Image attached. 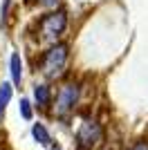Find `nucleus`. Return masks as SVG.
<instances>
[{
    "label": "nucleus",
    "mask_w": 148,
    "mask_h": 150,
    "mask_svg": "<svg viewBox=\"0 0 148 150\" xmlns=\"http://www.w3.org/2000/svg\"><path fill=\"white\" fill-rule=\"evenodd\" d=\"M58 2H61V0H41V5H43V7H47V9H54V7L58 5Z\"/></svg>",
    "instance_id": "9b49d317"
},
{
    "label": "nucleus",
    "mask_w": 148,
    "mask_h": 150,
    "mask_svg": "<svg viewBox=\"0 0 148 150\" xmlns=\"http://www.w3.org/2000/svg\"><path fill=\"white\" fill-rule=\"evenodd\" d=\"M11 94H14L11 83H0V123L5 119V110L9 105V101H11Z\"/></svg>",
    "instance_id": "0eeeda50"
},
{
    "label": "nucleus",
    "mask_w": 148,
    "mask_h": 150,
    "mask_svg": "<svg viewBox=\"0 0 148 150\" xmlns=\"http://www.w3.org/2000/svg\"><path fill=\"white\" fill-rule=\"evenodd\" d=\"M68 29V13L65 9H52L38 20V34L45 43H52L54 45L58 38L65 34Z\"/></svg>",
    "instance_id": "f03ea898"
},
{
    "label": "nucleus",
    "mask_w": 148,
    "mask_h": 150,
    "mask_svg": "<svg viewBox=\"0 0 148 150\" xmlns=\"http://www.w3.org/2000/svg\"><path fill=\"white\" fill-rule=\"evenodd\" d=\"M34 101H36V108H41V110H47L54 103V92L49 88V83H36L34 85Z\"/></svg>",
    "instance_id": "39448f33"
},
{
    "label": "nucleus",
    "mask_w": 148,
    "mask_h": 150,
    "mask_svg": "<svg viewBox=\"0 0 148 150\" xmlns=\"http://www.w3.org/2000/svg\"><path fill=\"white\" fill-rule=\"evenodd\" d=\"M81 99V85L79 83H63L61 88H58V92H56L54 96V112L56 117H68L70 112H74V108H76V103H79Z\"/></svg>",
    "instance_id": "7ed1b4c3"
},
{
    "label": "nucleus",
    "mask_w": 148,
    "mask_h": 150,
    "mask_svg": "<svg viewBox=\"0 0 148 150\" xmlns=\"http://www.w3.org/2000/svg\"><path fill=\"white\" fill-rule=\"evenodd\" d=\"M18 110H20V114H23V119H25V121H31L34 112H31V103H29V99H20Z\"/></svg>",
    "instance_id": "1a4fd4ad"
},
{
    "label": "nucleus",
    "mask_w": 148,
    "mask_h": 150,
    "mask_svg": "<svg viewBox=\"0 0 148 150\" xmlns=\"http://www.w3.org/2000/svg\"><path fill=\"white\" fill-rule=\"evenodd\" d=\"M101 141V125L97 121H85L76 132V144L79 150H92Z\"/></svg>",
    "instance_id": "20e7f679"
},
{
    "label": "nucleus",
    "mask_w": 148,
    "mask_h": 150,
    "mask_svg": "<svg viewBox=\"0 0 148 150\" xmlns=\"http://www.w3.org/2000/svg\"><path fill=\"white\" fill-rule=\"evenodd\" d=\"M11 2H14V0H2V5H0V20H2V25H7V20H9Z\"/></svg>",
    "instance_id": "9d476101"
},
{
    "label": "nucleus",
    "mask_w": 148,
    "mask_h": 150,
    "mask_svg": "<svg viewBox=\"0 0 148 150\" xmlns=\"http://www.w3.org/2000/svg\"><path fill=\"white\" fill-rule=\"evenodd\" d=\"M130 150H148V144H146V141H142V144H135Z\"/></svg>",
    "instance_id": "f8f14e48"
},
{
    "label": "nucleus",
    "mask_w": 148,
    "mask_h": 150,
    "mask_svg": "<svg viewBox=\"0 0 148 150\" xmlns=\"http://www.w3.org/2000/svg\"><path fill=\"white\" fill-rule=\"evenodd\" d=\"M70 61V45L68 43H54L41 54L38 58V69L45 81H56L61 79Z\"/></svg>",
    "instance_id": "f257e3e1"
},
{
    "label": "nucleus",
    "mask_w": 148,
    "mask_h": 150,
    "mask_svg": "<svg viewBox=\"0 0 148 150\" xmlns=\"http://www.w3.org/2000/svg\"><path fill=\"white\" fill-rule=\"evenodd\" d=\"M9 72H11V83L20 85L23 83V56L18 52H14L11 58H9Z\"/></svg>",
    "instance_id": "423d86ee"
},
{
    "label": "nucleus",
    "mask_w": 148,
    "mask_h": 150,
    "mask_svg": "<svg viewBox=\"0 0 148 150\" xmlns=\"http://www.w3.org/2000/svg\"><path fill=\"white\" fill-rule=\"evenodd\" d=\"M31 134H34V139H36L41 146H52V134L47 132V128H45V123H34L31 125Z\"/></svg>",
    "instance_id": "6e6552de"
}]
</instances>
